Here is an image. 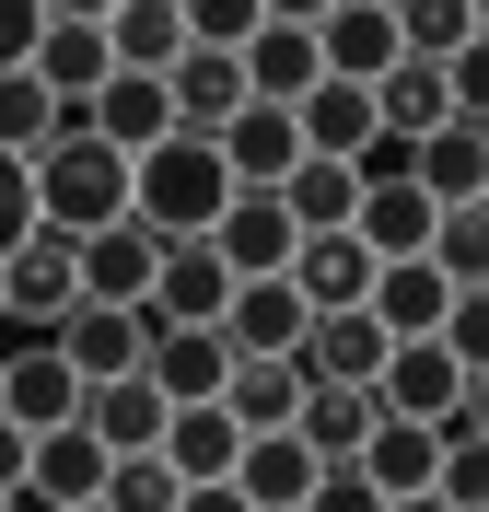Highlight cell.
Masks as SVG:
<instances>
[{
	"instance_id": "6da1fadb",
	"label": "cell",
	"mask_w": 489,
	"mask_h": 512,
	"mask_svg": "<svg viewBox=\"0 0 489 512\" xmlns=\"http://www.w3.org/2000/svg\"><path fill=\"white\" fill-rule=\"evenodd\" d=\"M222 152H210V128H175V140H152V152H129V222L152 233V245H198V233L222 222Z\"/></svg>"
},
{
	"instance_id": "7a4b0ae2",
	"label": "cell",
	"mask_w": 489,
	"mask_h": 512,
	"mask_svg": "<svg viewBox=\"0 0 489 512\" xmlns=\"http://www.w3.org/2000/svg\"><path fill=\"white\" fill-rule=\"evenodd\" d=\"M35 175V233H105V222H129V152H105L82 117H59V140L24 163Z\"/></svg>"
},
{
	"instance_id": "3957f363",
	"label": "cell",
	"mask_w": 489,
	"mask_h": 512,
	"mask_svg": "<svg viewBox=\"0 0 489 512\" xmlns=\"http://www.w3.org/2000/svg\"><path fill=\"white\" fill-rule=\"evenodd\" d=\"M466 396H478V361H455L443 338H396L385 373H373V408L385 419H443V408H466Z\"/></svg>"
},
{
	"instance_id": "277c9868",
	"label": "cell",
	"mask_w": 489,
	"mask_h": 512,
	"mask_svg": "<svg viewBox=\"0 0 489 512\" xmlns=\"http://www.w3.org/2000/svg\"><path fill=\"white\" fill-rule=\"evenodd\" d=\"M198 245L222 256L233 280H280V268H292V245H303V233H292V210H280V198H268V187H233V198H222V222L198 233Z\"/></svg>"
},
{
	"instance_id": "5b68a950",
	"label": "cell",
	"mask_w": 489,
	"mask_h": 512,
	"mask_svg": "<svg viewBox=\"0 0 489 512\" xmlns=\"http://www.w3.org/2000/svg\"><path fill=\"white\" fill-rule=\"evenodd\" d=\"M70 303H82V280H70V233H24V245L0 256V326H35V338H47Z\"/></svg>"
},
{
	"instance_id": "8992f818",
	"label": "cell",
	"mask_w": 489,
	"mask_h": 512,
	"mask_svg": "<svg viewBox=\"0 0 489 512\" xmlns=\"http://www.w3.org/2000/svg\"><path fill=\"white\" fill-rule=\"evenodd\" d=\"M47 350L70 361V384H117V373H140V350H152V315H117V303H70V315L47 326Z\"/></svg>"
},
{
	"instance_id": "52a82bcc",
	"label": "cell",
	"mask_w": 489,
	"mask_h": 512,
	"mask_svg": "<svg viewBox=\"0 0 489 512\" xmlns=\"http://www.w3.org/2000/svg\"><path fill=\"white\" fill-rule=\"evenodd\" d=\"M152 268H163V245H152L140 222H105V233H82V245H70L82 303H117V315H140V303H152Z\"/></svg>"
},
{
	"instance_id": "ba28073f",
	"label": "cell",
	"mask_w": 489,
	"mask_h": 512,
	"mask_svg": "<svg viewBox=\"0 0 489 512\" xmlns=\"http://www.w3.org/2000/svg\"><path fill=\"white\" fill-rule=\"evenodd\" d=\"M408 187L431 210H455V198H489V117H443L408 140Z\"/></svg>"
},
{
	"instance_id": "9c48e42d",
	"label": "cell",
	"mask_w": 489,
	"mask_h": 512,
	"mask_svg": "<svg viewBox=\"0 0 489 512\" xmlns=\"http://www.w3.org/2000/svg\"><path fill=\"white\" fill-rule=\"evenodd\" d=\"M163 466H175V489H222L233 454H245V419L222 408V396H198V408H163Z\"/></svg>"
},
{
	"instance_id": "30bf717a",
	"label": "cell",
	"mask_w": 489,
	"mask_h": 512,
	"mask_svg": "<svg viewBox=\"0 0 489 512\" xmlns=\"http://www.w3.org/2000/svg\"><path fill=\"white\" fill-rule=\"evenodd\" d=\"M210 152H222L233 187H280L303 163V128H292V105H233V117L210 128Z\"/></svg>"
},
{
	"instance_id": "8fae6325",
	"label": "cell",
	"mask_w": 489,
	"mask_h": 512,
	"mask_svg": "<svg viewBox=\"0 0 489 512\" xmlns=\"http://www.w3.org/2000/svg\"><path fill=\"white\" fill-rule=\"evenodd\" d=\"M315 70H326V82H361V94H373V82L396 70V12H385V0H338V12L315 24Z\"/></svg>"
},
{
	"instance_id": "7c38bea8",
	"label": "cell",
	"mask_w": 489,
	"mask_h": 512,
	"mask_svg": "<svg viewBox=\"0 0 489 512\" xmlns=\"http://www.w3.org/2000/svg\"><path fill=\"white\" fill-rule=\"evenodd\" d=\"M233 350H222V326H152V350H140V384H152L163 408H198V396H222Z\"/></svg>"
},
{
	"instance_id": "4fadbf2b",
	"label": "cell",
	"mask_w": 489,
	"mask_h": 512,
	"mask_svg": "<svg viewBox=\"0 0 489 512\" xmlns=\"http://www.w3.org/2000/svg\"><path fill=\"white\" fill-rule=\"evenodd\" d=\"M82 408V384H70V361L47 350V338H24V350H0V419H12V431H59V419Z\"/></svg>"
},
{
	"instance_id": "5bb4252c",
	"label": "cell",
	"mask_w": 489,
	"mask_h": 512,
	"mask_svg": "<svg viewBox=\"0 0 489 512\" xmlns=\"http://www.w3.org/2000/svg\"><path fill=\"white\" fill-rule=\"evenodd\" d=\"M210 326H222L233 361H268V350H303V326H315V315H303L292 280H233V303H222Z\"/></svg>"
},
{
	"instance_id": "9a60e30c",
	"label": "cell",
	"mask_w": 489,
	"mask_h": 512,
	"mask_svg": "<svg viewBox=\"0 0 489 512\" xmlns=\"http://www.w3.org/2000/svg\"><path fill=\"white\" fill-rule=\"evenodd\" d=\"M82 128H94L105 152H152V140H175V105H163V70H105V94L82 105Z\"/></svg>"
},
{
	"instance_id": "2e32d148",
	"label": "cell",
	"mask_w": 489,
	"mask_h": 512,
	"mask_svg": "<svg viewBox=\"0 0 489 512\" xmlns=\"http://www.w3.org/2000/svg\"><path fill=\"white\" fill-rule=\"evenodd\" d=\"M94 489H105V443L82 431V419H59V431H35V443H24V501L70 512V501H94Z\"/></svg>"
},
{
	"instance_id": "e0dca14e",
	"label": "cell",
	"mask_w": 489,
	"mask_h": 512,
	"mask_svg": "<svg viewBox=\"0 0 489 512\" xmlns=\"http://www.w3.org/2000/svg\"><path fill=\"white\" fill-rule=\"evenodd\" d=\"M315 478H326V466L292 443V431H245V454H233L222 489H233L245 512H303V489H315Z\"/></svg>"
},
{
	"instance_id": "ac0fdd59",
	"label": "cell",
	"mask_w": 489,
	"mask_h": 512,
	"mask_svg": "<svg viewBox=\"0 0 489 512\" xmlns=\"http://www.w3.org/2000/svg\"><path fill=\"white\" fill-rule=\"evenodd\" d=\"M350 466L373 478V501H420L431 466H443V443H431V419H385V408H373V431H361Z\"/></svg>"
},
{
	"instance_id": "d6986e66",
	"label": "cell",
	"mask_w": 489,
	"mask_h": 512,
	"mask_svg": "<svg viewBox=\"0 0 489 512\" xmlns=\"http://www.w3.org/2000/svg\"><path fill=\"white\" fill-rule=\"evenodd\" d=\"M233 70H245V105H303V94L326 82V70H315V35H303V24H257L245 47H233Z\"/></svg>"
},
{
	"instance_id": "ffe728a7",
	"label": "cell",
	"mask_w": 489,
	"mask_h": 512,
	"mask_svg": "<svg viewBox=\"0 0 489 512\" xmlns=\"http://www.w3.org/2000/svg\"><path fill=\"white\" fill-rule=\"evenodd\" d=\"M222 303H233V268H222V256H210V245H163L140 315H152V326H210Z\"/></svg>"
},
{
	"instance_id": "44dd1931",
	"label": "cell",
	"mask_w": 489,
	"mask_h": 512,
	"mask_svg": "<svg viewBox=\"0 0 489 512\" xmlns=\"http://www.w3.org/2000/svg\"><path fill=\"white\" fill-rule=\"evenodd\" d=\"M385 350H396V338H385V326H373V315L350 303V315H315V326H303V350H292V361H303L315 384H361V396H373Z\"/></svg>"
},
{
	"instance_id": "7402d4cb",
	"label": "cell",
	"mask_w": 489,
	"mask_h": 512,
	"mask_svg": "<svg viewBox=\"0 0 489 512\" xmlns=\"http://www.w3.org/2000/svg\"><path fill=\"white\" fill-rule=\"evenodd\" d=\"M280 280L303 291V315H350L361 291H373V256H361L350 233H303V245H292V268H280Z\"/></svg>"
},
{
	"instance_id": "603a6c76",
	"label": "cell",
	"mask_w": 489,
	"mask_h": 512,
	"mask_svg": "<svg viewBox=\"0 0 489 512\" xmlns=\"http://www.w3.org/2000/svg\"><path fill=\"white\" fill-rule=\"evenodd\" d=\"M303 396H315V373H303L292 350H268V361H233V373H222V408L245 419V431H292V419H303Z\"/></svg>"
},
{
	"instance_id": "cb8c5ba5",
	"label": "cell",
	"mask_w": 489,
	"mask_h": 512,
	"mask_svg": "<svg viewBox=\"0 0 489 512\" xmlns=\"http://www.w3.org/2000/svg\"><path fill=\"white\" fill-rule=\"evenodd\" d=\"M163 105H175V128H222L233 105H245V70H233V47H175V70H163Z\"/></svg>"
},
{
	"instance_id": "d4e9b609",
	"label": "cell",
	"mask_w": 489,
	"mask_h": 512,
	"mask_svg": "<svg viewBox=\"0 0 489 512\" xmlns=\"http://www.w3.org/2000/svg\"><path fill=\"white\" fill-rule=\"evenodd\" d=\"M24 70H35V82H47V94L70 105V117H82V105L105 94V70H117V59H105V24H47Z\"/></svg>"
},
{
	"instance_id": "484cf974",
	"label": "cell",
	"mask_w": 489,
	"mask_h": 512,
	"mask_svg": "<svg viewBox=\"0 0 489 512\" xmlns=\"http://www.w3.org/2000/svg\"><path fill=\"white\" fill-rule=\"evenodd\" d=\"M70 419H82V431H94L105 454H152V443H163V396H152L140 373H117V384H82V408H70Z\"/></svg>"
},
{
	"instance_id": "4316f807",
	"label": "cell",
	"mask_w": 489,
	"mask_h": 512,
	"mask_svg": "<svg viewBox=\"0 0 489 512\" xmlns=\"http://www.w3.org/2000/svg\"><path fill=\"white\" fill-rule=\"evenodd\" d=\"M268 198L292 210V233H350V210H361V175H350L338 152H303V163H292V175H280Z\"/></svg>"
},
{
	"instance_id": "83f0119b",
	"label": "cell",
	"mask_w": 489,
	"mask_h": 512,
	"mask_svg": "<svg viewBox=\"0 0 489 512\" xmlns=\"http://www.w3.org/2000/svg\"><path fill=\"white\" fill-rule=\"evenodd\" d=\"M361 315L385 326V338H431V326L455 315V291L431 280L420 256H396V268H373V291H361Z\"/></svg>"
},
{
	"instance_id": "f1b7e54d",
	"label": "cell",
	"mask_w": 489,
	"mask_h": 512,
	"mask_svg": "<svg viewBox=\"0 0 489 512\" xmlns=\"http://www.w3.org/2000/svg\"><path fill=\"white\" fill-rule=\"evenodd\" d=\"M420 268H431L443 291H478V280H489V198H455V210H431Z\"/></svg>"
},
{
	"instance_id": "f546056e",
	"label": "cell",
	"mask_w": 489,
	"mask_h": 512,
	"mask_svg": "<svg viewBox=\"0 0 489 512\" xmlns=\"http://www.w3.org/2000/svg\"><path fill=\"white\" fill-rule=\"evenodd\" d=\"M361 431H373V396H361V384H315V396H303V419H292V443L315 454V466H350Z\"/></svg>"
},
{
	"instance_id": "4dcf8cb0",
	"label": "cell",
	"mask_w": 489,
	"mask_h": 512,
	"mask_svg": "<svg viewBox=\"0 0 489 512\" xmlns=\"http://www.w3.org/2000/svg\"><path fill=\"white\" fill-rule=\"evenodd\" d=\"M455 117V94H443V59H396L385 82H373V128H396V140H420V128Z\"/></svg>"
},
{
	"instance_id": "1f68e13d",
	"label": "cell",
	"mask_w": 489,
	"mask_h": 512,
	"mask_svg": "<svg viewBox=\"0 0 489 512\" xmlns=\"http://www.w3.org/2000/svg\"><path fill=\"white\" fill-rule=\"evenodd\" d=\"M175 47H187L175 0H117V12H105V59L117 70H175Z\"/></svg>"
},
{
	"instance_id": "d6a6232c",
	"label": "cell",
	"mask_w": 489,
	"mask_h": 512,
	"mask_svg": "<svg viewBox=\"0 0 489 512\" xmlns=\"http://www.w3.org/2000/svg\"><path fill=\"white\" fill-rule=\"evenodd\" d=\"M292 128H303V152H338V163H350L361 140H373V94H361V82H315V94L292 105Z\"/></svg>"
},
{
	"instance_id": "836d02e7",
	"label": "cell",
	"mask_w": 489,
	"mask_h": 512,
	"mask_svg": "<svg viewBox=\"0 0 489 512\" xmlns=\"http://www.w3.org/2000/svg\"><path fill=\"white\" fill-rule=\"evenodd\" d=\"M478 47V0H396V59H466Z\"/></svg>"
},
{
	"instance_id": "e575fe53",
	"label": "cell",
	"mask_w": 489,
	"mask_h": 512,
	"mask_svg": "<svg viewBox=\"0 0 489 512\" xmlns=\"http://www.w3.org/2000/svg\"><path fill=\"white\" fill-rule=\"evenodd\" d=\"M59 117H70V105L59 94H47V82H35V70H0V152H47V140H59Z\"/></svg>"
},
{
	"instance_id": "d590c367",
	"label": "cell",
	"mask_w": 489,
	"mask_h": 512,
	"mask_svg": "<svg viewBox=\"0 0 489 512\" xmlns=\"http://www.w3.org/2000/svg\"><path fill=\"white\" fill-rule=\"evenodd\" d=\"M105 512H175V466L163 454H105Z\"/></svg>"
},
{
	"instance_id": "8d00e7d4",
	"label": "cell",
	"mask_w": 489,
	"mask_h": 512,
	"mask_svg": "<svg viewBox=\"0 0 489 512\" xmlns=\"http://www.w3.org/2000/svg\"><path fill=\"white\" fill-rule=\"evenodd\" d=\"M175 24H187V47H245L268 12L257 0H175Z\"/></svg>"
},
{
	"instance_id": "74e56055",
	"label": "cell",
	"mask_w": 489,
	"mask_h": 512,
	"mask_svg": "<svg viewBox=\"0 0 489 512\" xmlns=\"http://www.w3.org/2000/svg\"><path fill=\"white\" fill-rule=\"evenodd\" d=\"M35 233V175H24V152H0V256Z\"/></svg>"
},
{
	"instance_id": "f35d334b",
	"label": "cell",
	"mask_w": 489,
	"mask_h": 512,
	"mask_svg": "<svg viewBox=\"0 0 489 512\" xmlns=\"http://www.w3.org/2000/svg\"><path fill=\"white\" fill-rule=\"evenodd\" d=\"M303 512H385V501H373V478H361V466H326V478L303 489Z\"/></svg>"
},
{
	"instance_id": "ab89813d",
	"label": "cell",
	"mask_w": 489,
	"mask_h": 512,
	"mask_svg": "<svg viewBox=\"0 0 489 512\" xmlns=\"http://www.w3.org/2000/svg\"><path fill=\"white\" fill-rule=\"evenodd\" d=\"M35 35H47V0H0V70H24Z\"/></svg>"
},
{
	"instance_id": "60d3db41",
	"label": "cell",
	"mask_w": 489,
	"mask_h": 512,
	"mask_svg": "<svg viewBox=\"0 0 489 512\" xmlns=\"http://www.w3.org/2000/svg\"><path fill=\"white\" fill-rule=\"evenodd\" d=\"M257 12H268V24H303V35H315L326 12H338V0H257Z\"/></svg>"
},
{
	"instance_id": "b9f144b4",
	"label": "cell",
	"mask_w": 489,
	"mask_h": 512,
	"mask_svg": "<svg viewBox=\"0 0 489 512\" xmlns=\"http://www.w3.org/2000/svg\"><path fill=\"white\" fill-rule=\"evenodd\" d=\"M12 489H24V431L0 419V501H12Z\"/></svg>"
},
{
	"instance_id": "7bdbcfd3",
	"label": "cell",
	"mask_w": 489,
	"mask_h": 512,
	"mask_svg": "<svg viewBox=\"0 0 489 512\" xmlns=\"http://www.w3.org/2000/svg\"><path fill=\"white\" fill-rule=\"evenodd\" d=\"M117 0H47V24H105Z\"/></svg>"
},
{
	"instance_id": "ee69618b",
	"label": "cell",
	"mask_w": 489,
	"mask_h": 512,
	"mask_svg": "<svg viewBox=\"0 0 489 512\" xmlns=\"http://www.w3.org/2000/svg\"><path fill=\"white\" fill-rule=\"evenodd\" d=\"M175 512H245L233 489H175Z\"/></svg>"
},
{
	"instance_id": "f6af8a7d",
	"label": "cell",
	"mask_w": 489,
	"mask_h": 512,
	"mask_svg": "<svg viewBox=\"0 0 489 512\" xmlns=\"http://www.w3.org/2000/svg\"><path fill=\"white\" fill-rule=\"evenodd\" d=\"M385 512H455V501H431V489H420V501H385Z\"/></svg>"
},
{
	"instance_id": "bcb514c9",
	"label": "cell",
	"mask_w": 489,
	"mask_h": 512,
	"mask_svg": "<svg viewBox=\"0 0 489 512\" xmlns=\"http://www.w3.org/2000/svg\"><path fill=\"white\" fill-rule=\"evenodd\" d=\"M0 512H47V501H24V489H12V501H0Z\"/></svg>"
},
{
	"instance_id": "7dc6e473",
	"label": "cell",
	"mask_w": 489,
	"mask_h": 512,
	"mask_svg": "<svg viewBox=\"0 0 489 512\" xmlns=\"http://www.w3.org/2000/svg\"><path fill=\"white\" fill-rule=\"evenodd\" d=\"M70 512H105V501H70Z\"/></svg>"
},
{
	"instance_id": "c3c4849f",
	"label": "cell",
	"mask_w": 489,
	"mask_h": 512,
	"mask_svg": "<svg viewBox=\"0 0 489 512\" xmlns=\"http://www.w3.org/2000/svg\"><path fill=\"white\" fill-rule=\"evenodd\" d=\"M385 12H396V0H385Z\"/></svg>"
}]
</instances>
